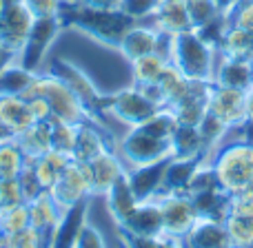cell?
Wrapping results in <instances>:
<instances>
[{
    "instance_id": "cell-45",
    "label": "cell",
    "mask_w": 253,
    "mask_h": 248,
    "mask_svg": "<svg viewBox=\"0 0 253 248\" xmlns=\"http://www.w3.org/2000/svg\"><path fill=\"white\" fill-rule=\"evenodd\" d=\"M18 179H20V188H22V195H25V202L36 200L42 191H47V188L40 184V179H38V175H36L34 164H31V162L22 169V173L18 175Z\"/></svg>"
},
{
    "instance_id": "cell-27",
    "label": "cell",
    "mask_w": 253,
    "mask_h": 248,
    "mask_svg": "<svg viewBox=\"0 0 253 248\" xmlns=\"http://www.w3.org/2000/svg\"><path fill=\"white\" fill-rule=\"evenodd\" d=\"M27 204H29V226H34L38 233H42L49 244V237H51L53 228L60 222L62 209L56 204V200L51 197L49 191H42L36 200L27 202Z\"/></svg>"
},
{
    "instance_id": "cell-37",
    "label": "cell",
    "mask_w": 253,
    "mask_h": 248,
    "mask_svg": "<svg viewBox=\"0 0 253 248\" xmlns=\"http://www.w3.org/2000/svg\"><path fill=\"white\" fill-rule=\"evenodd\" d=\"M224 224L229 228L233 248H253V215L229 213Z\"/></svg>"
},
{
    "instance_id": "cell-41",
    "label": "cell",
    "mask_w": 253,
    "mask_h": 248,
    "mask_svg": "<svg viewBox=\"0 0 253 248\" xmlns=\"http://www.w3.org/2000/svg\"><path fill=\"white\" fill-rule=\"evenodd\" d=\"M198 131H200L202 135V144H205V151L211 155V151H213L215 146H218V142L224 138V133L229 131V126L222 122V120L218 118V115H213L211 111H207V115L202 118V122L198 124Z\"/></svg>"
},
{
    "instance_id": "cell-8",
    "label": "cell",
    "mask_w": 253,
    "mask_h": 248,
    "mask_svg": "<svg viewBox=\"0 0 253 248\" xmlns=\"http://www.w3.org/2000/svg\"><path fill=\"white\" fill-rule=\"evenodd\" d=\"M65 29L60 13L58 16H42L34 18V25L29 29L25 44H22L20 53H18V62L22 67H27L29 71H42V65L47 62L49 49L56 42L58 34Z\"/></svg>"
},
{
    "instance_id": "cell-20",
    "label": "cell",
    "mask_w": 253,
    "mask_h": 248,
    "mask_svg": "<svg viewBox=\"0 0 253 248\" xmlns=\"http://www.w3.org/2000/svg\"><path fill=\"white\" fill-rule=\"evenodd\" d=\"M87 211H89V200L80 202V204L71 206V209H67V211H62L60 222H58L56 228H53L47 248H74L80 228H83L84 222L89 219Z\"/></svg>"
},
{
    "instance_id": "cell-19",
    "label": "cell",
    "mask_w": 253,
    "mask_h": 248,
    "mask_svg": "<svg viewBox=\"0 0 253 248\" xmlns=\"http://www.w3.org/2000/svg\"><path fill=\"white\" fill-rule=\"evenodd\" d=\"M182 240L187 248H233L227 224L218 219L200 217Z\"/></svg>"
},
{
    "instance_id": "cell-4",
    "label": "cell",
    "mask_w": 253,
    "mask_h": 248,
    "mask_svg": "<svg viewBox=\"0 0 253 248\" xmlns=\"http://www.w3.org/2000/svg\"><path fill=\"white\" fill-rule=\"evenodd\" d=\"M220 186L229 193H238L253 184V142H233L215 155L213 164Z\"/></svg>"
},
{
    "instance_id": "cell-52",
    "label": "cell",
    "mask_w": 253,
    "mask_h": 248,
    "mask_svg": "<svg viewBox=\"0 0 253 248\" xmlns=\"http://www.w3.org/2000/svg\"><path fill=\"white\" fill-rule=\"evenodd\" d=\"M215 2H218V7L222 9L224 13H231V9L236 7V4L240 2V0H215Z\"/></svg>"
},
{
    "instance_id": "cell-6",
    "label": "cell",
    "mask_w": 253,
    "mask_h": 248,
    "mask_svg": "<svg viewBox=\"0 0 253 248\" xmlns=\"http://www.w3.org/2000/svg\"><path fill=\"white\" fill-rule=\"evenodd\" d=\"M49 71L56 73L58 78H60L62 82H65L67 87L80 98V102L87 106V111L91 113V118L102 124V120L107 118L105 115L107 93L96 87V82L87 75V71L80 69L76 62L67 60V58H62V56L51 58V67H49Z\"/></svg>"
},
{
    "instance_id": "cell-35",
    "label": "cell",
    "mask_w": 253,
    "mask_h": 248,
    "mask_svg": "<svg viewBox=\"0 0 253 248\" xmlns=\"http://www.w3.org/2000/svg\"><path fill=\"white\" fill-rule=\"evenodd\" d=\"M222 56H231V58H249L253 56V34L238 27H229L227 34L222 38V44L218 49Z\"/></svg>"
},
{
    "instance_id": "cell-18",
    "label": "cell",
    "mask_w": 253,
    "mask_h": 248,
    "mask_svg": "<svg viewBox=\"0 0 253 248\" xmlns=\"http://www.w3.org/2000/svg\"><path fill=\"white\" fill-rule=\"evenodd\" d=\"M89 173H91V186H93V197H102L120 177L126 173V164L118 151H107L98 155L96 160L89 162Z\"/></svg>"
},
{
    "instance_id": "cell-44",
    "label": "cell",
    "mask_w": 253,
    "mask_h": 248,
    "mask_svg": "<svg viewBox=\"0 0 253 248\" xmlns=\"http://www.w3.org/2000/svg\"><path fill=\"white\" fill-rule=\"evenodd\" d=\"M74 248H107V240L102 235V231L93 222H84V226L80 228L78 240H76Z\"/></svg>"
},
{
    "instance_id": "cell-32",
    "label": "cell",
    "mask_w": 253,
    "mask_h": 248,
    "mask_svg": "<svg viewBox=\"0 0 253 248\" xmlns=\"http://www.w3.org/2000/svg\"><path fill=\"white\" fill-rule=\"evenodd\" d=\"M129 65H131V80H133V84H153L158 82L165 67L169 65V56L162 51H153L142 58H135Z\"/></svg>"
},
{
    "instance_id": "cell-11",
    "label": "cell",
    "mask_w": 253,
    "mask_h": 248,
    "mask_svg": "<svg viewBox=\"0 0 253 248\" xmlns=\"http://www.w3.org/2000/svg\"><path fill=\"white\" fill-rule=\"evenodd\" d=\"M31 25H34V16L25 2L0 7V51L18 56L29 35Z\"/></svg>"
},
{
    "instance_id": "cell-40",
    "label": "cell",
    "mask_w": 253,
    "mask_h": 248,
    "mask_svg": "<svg viewBox=\"0 0 253 248\" xmlns=\"http://www.w3.org/2000/svg\"><path fill=\"white\" fill-rule=\"evenodd\" d=\"M27 226H29V204H27V202H20V204H13V206H4L2 215H0V231H2L4 235L18 233Z\"/></svg>"
},
{
    "instance_id": "cell-53",
    "label": "cell",
    "mask_w": 253,
    "mask_h": 248,
    "mask_svg": "<svg viewBox=\"0 0 253 248\" xmlns=\"http://www.w3.org/2000/svg\"><path fill=\"white\" fill-rule=\"evenodd\" d=\"M9 58H11V56H9V53H0V69H2V65L9 60Z\"/></svg>"
},
{
    "instance_id": "cell-42",
    "label": "cell",
    "mask_w": 253,
    "mask_h": 248,
    "mask_svg": "<svg viewBox=\"0 0 253 248\" xmlns=\"http://www.w3.org/2000/svg\"><path fill=\"white\" fill-rule=\"evenodd\" d=\"M4 244L11 248H47V240L34 226H27L18 233L4 235Z\"/></svg>"
},
{
    "instance_id": "cell-57",
    "label": "cell",
    "mask_w": 253,
    "mask_h": 248,
    "mask_svg": "<svg viewBox=\"0 0 253 248\" xmlns=\"http://www.w3.org/2000/svg\"><path fill=\"white\" fill-rule=\"evenodd\" d=\"M0 215H2V204H0Z\"/></svg>"
},
{
    "instance_id": "cell-15",
    "label": "cell",
    "mask_w": 253,
    "mask_h": 248,
    "mask_svg": "<svg viewBox=\"0 0 253 248\" xmlns=\"http://www.w3.org/2000/svg\"><path fill=\"white\" fill-rule=\"evenodd\" d=\"M165 38H169V35L160 34L156 27H147V25L135 22L123 35V40H120V44H118V51L123 53L125 60L133 62L135 58H142V56H147V53L160 51Z\"/></svg>"
},
{
    "instance_id": "cell-14",
    "label": "cell",
    "mask_w": 253,
    "mask_h": 248,
    "mask_svg": "<svg viewBox=\"0 0 253 248\" xmlns=\"http://www.w3.org/2000/svg\"><path fill=\"white\" fill-rule=\"evenodd\" d=\"M107 151H116V144H111V138L107 133L105 124L100 122H84L78 129V138H76V146H74V160L89 164L91 160H96L98 155Z\"/></svg>"
},
{
    "instance_id": "cell-23",
    "label": "cell",
    "mask_w": 253,
    "mask_h": 248,
    "mask_svg": "<svg viewBox=\"0 0 253 248\" xmlns=\"http://www.w3.org/2000/svg\"><path fill=\"white\" fill-rule=\"evenodd\" d=\"M207 157H171L165 171V182H162L160 193H187L189 184H191L193 175L200 171Z\"/></svg>"
},
{
    "instance_id": "cell-39",
    "label": "cell",
    "mask_w": 253,
    "mask_h": 248,
    "mask_svg": "<svg viewBox=\"0 0 253 248\" xmlns=\"http://www.w3.org/2000/svg\"><path fill=\"white\" fill-rule=\"evenodd\" d=\"M78 124H69L62 122L58 118H49V131H51V148L56 151H65V153H74L76 146V138H78Z\"/></svg>"
},
{
    "instance_id": "cell-12",
    "label": "cell",
    "mask_w": 253,
    "mask_h": 248,
    "mask_svg": "<svg viewBox=\"0 0 253 248\" xmlns=\"http://www.w3.org/2000/svg\"><path fill=\"white\" fill-rule=\"evenodd\" d=\"M213 82H200V80H191L187 93L180 98L175 105H171L169 109L175 113L180 124H191L198 126L202 122V118L209 111V96Z\"/></svg>"
},
{
    "instance_id": "cell-13",
    "label": "cell",
    "mask_w": 253,
    "mask_h": 248,
    "mask_svg": "<svg viewBox=\"0 0 253 248\" xmlns=\"http://www.w3.org/2000/svg\"><path fill=\"white\" fill-rule=\"evenodd\" d=\"M245 105H247V91H238V89H227L213 84L209 96V111L218 115L229 129L245 124Z\"/></svg>"
},
{
    "instance_id": "cell-17",
    "label": "cell",
    "mask_w": 253,
    "mask_h": 248,
    "mask_svg": "<svg viewBox=\"0 0 253 248\" xmlns=\"http://www.w3.org/2000/svg\"><path fill=\"white\" fill-rule=\"evenodd\" d=\"M36 120L31 100L25 96H0V126L9 135H20L25 129H29Z\"/></svg>"
},
{
    "instance_id": "cell-10",
    "label": "cell",
    "mask_w": 253,
    "mask_h": 248,
    "mask_svg": "<svg viewBox=\"0 0 253 248\" xmlns=\"http://www.w3.org/2000/svg\"><path fill=\"white\" fill-rule=\"evenodd\" d=\"M156 200L162 211L165 235L184 237L193 228V224L200 219L189 193H158Z\"/></svg>"
},
{
    "instance_id": "cell-29",
    "label": "cell",
    "mask_w": 253,
    "mask_h": 248,
    "mask_svg": "<svg viewBox=\"0 0 253 248\" xmlns=\"http://www.w3.org/2000/svg\"><path fill=\"white\" fill-rule=\"evenodd\" d=\"M18 146L22 148V153L27 155L29 162H36L38 157H42L44 153L51 151V131H49V118L38 120L25 129L20 135H16Z\"/></svg>"
},
{
    "instance_id": "cell-26",
    "label": "cell",
    "mask_w": 253,
    "mask_h": 248,
    "mask_svg": "<svg viewBox=\"0 0 253 248\" xmlns=\"http://www.w3.org/2000/svg\"><path fill=\"white\" fill-rule=\"evenodd\" d=\"M189 197L193 200V206L198 211V217L205 219H218L224 222L231 213V193L224 191L222 186H213L207 191L189 193Z\"/></svg>"
},
{
    "instance_id": "cell-3",
    "label": "cell",
    "mask_w": 253,
    "mask_h": 248,
    "mask_svg": "<svg viewBox=\"0 0 253 248\" xmlns=\"http://www.w3.org/2000/svg\"><path fill=\"white\" fill-rule=\"evenodd\" d=\"M42 98L49 105V111H51L53 118L62 120V122L69 124H84L91 122V113L87 111V106L80 102V98L58 78L51 71H38L31 89L27 91L25 98ZM96 122V120H93Z\"/></svg>"
},
{
    "instance_id": "cell-46",
    "label": "cell",
    "mask_w": 253,
    "mask_h": 248,
    "mask_svg": "<svg viewBox=\"0 0 253 248\" xmlns=\"http://www.w3.org/2000/svg\"><path fill=\"white\" fill-rule=\"evenodd\" d=\"M25 202V195H22L20 188V179L18 177H0V204L4 206H13Z\"/></svg>"
},
{
    "instance_id": "cell-36",
    "label": "cell",
    "mask_w": 253,
    "mask_h": 248,
    "mask_svg": "<svg viewBox=\"0 0 253 248\" xmlns=\"http://www.w3.org/2000/svg\"><path fill=\"white\" fill-rule=\"evenodd\" d=\"M118 242H120V248H187L182 237L165 235V233L156 237H140V235L118 231Z\"/></svg>"
},
{
    "instance_id": "cell-30",
    "label": "cell",
    "mask_w": 253,
    "mask_h": 248,
    "mask_svg": "<svg viewBox=\"0 0 253 248\" xmlns=\"http://www.w3.org/2000/svg\"><path fill=\"white\" fill-rule=\"evenodd\" d=\"M198 155L209 157V153L205 151L198 126L178 124L173 135H171V157H198Z\"/></svg>"
},
{
    "instance_id": "cell-55",
    "label": "cell",
    "mask_w": 253,
    "mask_h": 248,
    "mask_svg": "<svg viewBox=\"0 0 253 248\" xmlns=\"http://www.w3.org/2000/svg\"><path fill=\"white\" fill-rule=\"evenodd\" d=\"M251 75H253V58H251Z\"/></svg>"
},
{
    "instance_id": "cell-25",
    "label": "cell",
    "mask_w": 253,
    "mask_h": 248,
    "mask_svg": "<svg viewBox=\"0 0 253 248\" xmlns=\"http://www.w3.org/2000/svg\"><path fill=\"white\" fill-rule=\"evenodd\" d=\"M102 200H105L107 213H109V217L114 219L116 226H120V224H123L125 219L133 213V209L138 206V202H140L138 197H135L133 188H131L129 175L126 173L105 193V195H102Z\"/></svg>"
},
{
    "instance_id": "cell-54",
    "label": "cell",
    "mask_w": 253,
    "mask_h": 248,
    "mask_svg": "<svg viewBox=\"0 0 253 248\" xmlns=\"http://www.w3.org/2000/svg\"><path fill=\"white\" fill-rule=\"evenodd\" d=\"M2 244H4V233L0 231V246H2Z\"/></svg>"
},
{
    "instance_id": "cell-56",
    "label": "cell",
    "mask_w": 253,
    "mask_h": 248,
    "mask_svg": "<svg viewBox=\"0 0 253 248\" xmlns=\"http://www.w3.org/2000/svg\"><path fill=\"white\" fill-rule=\"evenodd\" d=\"M0 248H11V246H7V244H2V246H0Z\"/></svg>"
},
{
    "instance_id": "cell-31",
    "label": "cell",
    "mask_w": 253,
    "mask_h": 248,
    "mask_svg": "<svg viewBox=\"0 0 253 248\" xmlns=\"http://www.w3.org/2000/svg\"><path fill=\"white\" fill-rule=\"evenodd\" d=\"M71 160H74V155H71V153L51 148L49 153H44L42 157H38V160L31 162V164H34V171H36V175H38L40 184H42V186L49 191V188L58 182V177L62 175V171L71 164Z\"/></svg>"
},
{
    "instance_id": "cell-21",
    "label": "cell",
    "mask_w": 253,
    "mask_h": 248,
    "mask_svg": "<svg viewBox=\"0 0 253 248\" xmlns=\"http://www.w3.org/2000/svg\"><path fill=\"white\" fill-rule=\"evenodd\" d=\"M171 157L160 162H153V164H144V166H135V169H126L129 175L131 188H133L135 197L140 202L144 200H153L158 193L162 191V182H165V171L169 164Z\"/></svg>"
},
{
    "instance_id": "cell-7",
    "label": "cell",
    "mask_w": 253,
    "mask_h": 248,
    "mask_svg": "<svg viewBox=\"0 0 253 248\" xmlns=\"http://www.w3.org/2000/svg\"><path fill=\"white\" fill-rule=\"evenodd\" d=\"M160 109L162 106H158L156 102L133 82L126 89L107 93V100H105V115H111L114 120H118L120 124L129 126V129L147 122V120Z\"/></svg>"
},
{
    "instance_id": "cell-22",
    "label": "cell",
    "mask_w": 253,
    "mask_h": 248,
    "mask_svg": "<svg viewBox=\"0 0 253 248\" xmlns=\"http://www.w3.org/2000/svg\"><path fill=\"white\" fill-rule=\"evenodd\" d=\"M151 18L153 27L165 35H178L184 31H191V20H189L184 0H160Z\"/></svg>"
},
{
    "instance_id": "cell-1",
    "label": "cell",
    "mask_w": 253,
    "mask_h": 248,
    "mask_svg": "<svg viewBox=\"0 0 253 248\" xmlns=\"http://www.w3.org/2000/svg\"><path fill=\"white\" fill-rule=\"evenodd\" d=\"M60 18L65 22V27H71V29L84 34L87 38L96 40L102 47L116 49V51H118V44L123 40V35L135 25V20L125 16L120 9L105 11V9H89V7L67 4V2H62Z\"/></svg>"
},
{
    "instance_id": "cell-5",
    "label": "cell",
    "mask_w": 253,
    "mask_h": 248,
    "mask_svg": "<svg viewBox=\"0 0 253 248\" xmlns=\"http://www.w3.org/2000/svg\"><path fill=\"white\" fill-rule=\"evenodd\" d=\"M116 151L123 157L126 169H135V166L153 164V162L171 157V140L160 138L144 124H138L126 131V135L118 142Z\"/></svg>"
},
{
    "instance_id": "cell-50",
    "label": "cell",
    "mask_w": 253,
    "mask_h": 248,
    "mask_svg": "<svg viewBox=\"0 0 253 248\" xmlns=\"http://www.w3.org/2000/svg\"><path fill=\"white\" fill-rule=\"evenodd\" d=\"M67 4H80V7L89 9H105V11H114L120 7V0H62Z\"/></svg>"
},
{
    "instance_id": "cell-51",
    "label": "cell",
    "mask_w": 253,
    "mask_h": 248,
    "mask_svg": "<svg viewBox=\"0 0 253 248\" xmlns=\"http://www.w3.org/2000/svg\"><path fill=\"white\" fill-rule=\"evenodd\" d=\"M242 131H245V140H247V142H253V87L247 91L245 124H242Z\"/></svg>"
},
{
    "instance_id": "cell-28",
    "label": "cell",
    "mask_w": 253,
    "mask_h": 248,
    "mask_svg": "<svg viewBox=\"0 0 253 248\" xmlns=\"http://www.w3.org/2000/svg\"><path fill=\"white\" fill-rule=\"evenodd\" d=\"M38 71H29L11 56L0 69V96H27Z\"/></svg>"
},
{
    "instance_id": "cell-16",
    "label": "cell",
    "mask_w": 253,
    "mask_h": 248,
    "mask_svg": "<svg viewBox=\"0 0 253 248\" xmlns=\"http://www.w3.org/2000/svg\"><path fill=\"white\" fill-rule=\"evenodd\" d=\"M116 228L125 231V233H131V235H140V237L162 235V233H165V224H162V211H160L158 200L153 197V200L138 202L133 213Z\"/></svg>"
},
{
    "instance_id": "cell-47",
    "label": "cell",
    "mask_w": 253,
    "mask_h": 248,
    "mask_svg": "<svg viewBox=\"0 0 253 248\" xmlns=\"http://www.w3.org/2000/svg\"><path fill=\"white\" fill-rule=\"evenodd\" d=\"M229 20H231L233 27L238 29H245L253 34V0H242L229 13Z\"/></svg>"
},
{
    "instance_id": "cell-48",
    "label": "cell",
    "mask_w": 253,
    "mask_h": 248,
    "mask_svg": "<svg viewBox=\"0 0 253 248\" xmlns=\"http://www.w3.org/2000/svg\"><path fill=\"white\" fill-rule=\"evenodd\" d=\"M25 4L34 18L58 16L62 11V0H25Z\"/></svg>"
},
{
    "instance_id": "cell-9",
    "label": "cell",
    "mask_w": 253,
    "mask_h": 248,
    "mask_svg": "<svg viewBox=\"0 0 253 248\" xmlns=\"http://www.w3.org/2000/svg\"><path fill=\"white\" fill-rule=\"evenodd\" d=\"M51 197L56 200V204L62 211L71 209V206L87 202L93 197V186H91V173L89 166L83 162L71 160V164L62 171V175L58 177V182L49 188Z\"/></svg>"
},
{
    "instance_id": "cell-34",
    "label": "cell",
    "mask_w": 253,
    "mask_h": 248,
    "mask_svg": "<svg viewBox=\"0 0 253 248\" xmlns=\"http://www.w3.org/2000/svg\"><path fill=\"white\" fill-rule=\"evenodd\" d=\"M27 164L29 160L18 146L16 138H7L0 142V177H18Z\"/></svg>"
},
{
    "instance_id": "cell-24",
    "label": "cell",
    "mask_w": 253,
    "mask_h": 248,
    "mask_svg": "<svg viewBox=\"0 0 253 248\" xmlns=\"http://www.w3.org/2000/svg\"><path fill=\"white\" fill-rule=\"evenodd\" d=\"M213 84L227 89H238V91H249L253 87L251 75V60L249 58H231L222 56V62L213 73Z\"/></svg>"
},
{
    "instance_id": "cell-38",
    "label": "cell",
    "mask_w": 253,
    "mask_h": 248,
    "mask_svg": "<svg viewBox=\"0 0 253 248\" xmlns=\"http://www.w3.org/2000/svg\"><path fill=\"white\" fill-rule=\"evenodd\" d=\"M184 4H187V13H189L193 31L207 27L222 13V9L218 7L215 0H184Z\"/></svg>"
},
{
    "instance_id": "cell-33",
    "label": "cell",
    "mask_w": 253,
    "mask_h": 248,
    "mask_svg": "<svg viewBox=\"0 0 253 248\" xmlns=\"http://www.w3.org/2000/svg\"><path fill=\"white\" fill-rule=\"evenodd\" d=\"M156 84H158V89H160V96H162L165 106H171V105H175L184 93H187L191 80H187L182 75V71L169 62V65L165 67V71H162V75L158 78Z\"/></svg>"
},
{
    "instance_id": "cell-49",
    "label": "cell",
    "mask_w": 253,
    "mask_h": 248,
    "mask_svg": "<svg viewBox=\"0 0 253 248\" xmlns=\"http://www.w3.org/2000/svg\"><path fill=\"white\" fill-rule=\"evenodd\" d=\"M231 213L253 215V188H242L238 193H231Z\"/></svg>"
},
{
    "instance_id": "cell-43",
    "label": "cell",
    "mask_w": 253,
    "mask_h": 248,
    "mask_svg": "<svg viewBox=\"0 0 253 248\" xmlns=\"http://www.w3.org/2000/svg\"><path fill=\"white\" fill-rule=\"evenodd\" d=\"M158 4H160V0H120L118 9L125 16H129L131 20L140 22L144 18H151Z\"/></svg>"
},
{
    "instance_id": "cell-2",
    "label": "cell",
    "mask_w": 253,
    "mask_h": 248,
    "mask_svg": "<svg viewBox=\"0 0 253 248\" xmlns=\"http://www.w3.org/2000/svg\"><path fill=\"white\" fill-rule=\"evenodd\" d=\"M167 56H169L171 65L178 67L187 80L213 82L215 51L193 29L184 31V34H178V35H169Z\"/></svg>"
}]
</instances>
